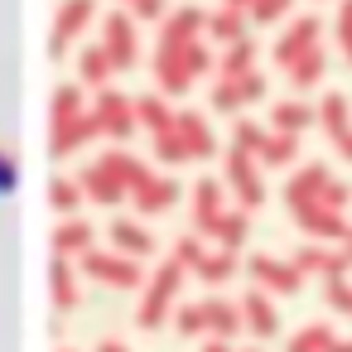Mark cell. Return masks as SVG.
Masks as SVG:
<instances>
[{
	"label": "cell",
	"mask_w": 352,
	"mask_h": 352,
	"mask_svg": "<svg viewBox=\"0 0 352 352\" xmlns=\"http://www.w3.org/2000/svg\"><path fill=\"white\" fill-rule=\"evenodd\" d=\"M78 275H87V280H97L102 289H121V294H140V285H145V265L140 261H131V256H116L111 246H92L82 261H78Z\"/></svg>",
	"instance_id": "cell-3"
},
{
	"label": "cell",
	"mask_w": 352,
	"mask_h": 352,
	"mask_svg": "<svg viewBox=\"0 0 352 352\" xmlns=\"http://www.w3.org/2000/svg\"><path fill=\"white\" fill-rule=\"evenodd\" d=\"M97 236H102V232H97L87 217H58V227H54V256H63V261H82L92 246H102Z\"/></svg>",
	"instance_id": "cell-22"
},
{
	"label": "cell",
	"mask_w": 352,
	"mask_h": 352,
	"mask_svg": "<svg viewBox=\"0 0 352 352\" xmlns=\"http://www.w3.org/2000/svg\"><path fill=\"white\" fill-rule=\"evenodd\" d=\"M333 338H338V328L328 318H314V323H304V328H294L285 338V352H328Z\"/></svg>",
	"instance_id": "cell-34"
},
{
	"label": "cell",
	"mask_w": 352,
	"mask_h": 352,
	"mask_svg": "<svg viewBox=\"0 0 352 352\" xmlns=\"http://www.w3.org/2000/svg\"><path fill=\"white\" fill-rule=\"evenodd\" d=\"M150 155H155L164 169H184V164H188V155H184V145H179V135H174V131L150 135Z\"/></svg>",
	"instance_id": "cell-43"
},
{
	"label": "cell",
	"mask_w": 352,
	"mask_h": 352,
	"mask_svg": "<svg viewBox=\"0 0 352 352\" xmlns=\"http://www.w3.org/2000/svg\"><path fill=\"white\" fill-rule=\"evenodd\" d=\"M102 236H107L102 246H111L116 256H131V261H140V265L155 256V232H150L135 212H131V217H126V212H111V222H107Z\"/></svg>",
	"instance_id": "cell-14"
},
{
	"label": "cell",
	"mask_w": 352,
	"mask_h": 352,
	"mask_svg": "<svg viewBox=\"0 0 352 352\" xmlns=\"http://www.w3.org/2000/svg\"><path fill=\"white\" fill-rule=\"evenodd\" d=\"M318 203H323V208H328V212H342V217H347V203H352V184H347V179H338V174H333V179H328V188H323V198H318Z\"/></svg>",
	"instance_id": "cell-47"
},
{
	"label": "cell",
	"mask_w": 352,
	"mask_h": 352,
	"mask_svg": "<svg viewBox=\"0 0 352 352\" xmlns=\"http://www.w3.org/2000/svg\"><path fill=\"white\" fill-rule=\"evenodd\" d=\"M256 164H261V169H294V164H299V135L265 131V145L256 150Z\"/></svg>",
	"instance_id": "cell-33"
},
{
	"label": "cell",
	"mask_w": 352,
	"mask_h": 352,
	"mask_svg": "<svg viewBox=\"0 0 352 352\" xmlns=\"http://www.w3.org/2000/svg\"><path fill=\"white\" fill-rule=\"evenodd\" d=\"M54 352H78V347H54Z\"/></svg>",
	"instance_id": "cell-58"
},
{
	"label": "cell",
	"mask_w": 352,
	"mask_h": 352,
	"mask_svg": "<svg viewBox=\"0 0 352 352\" xmlns=\"http://www.w3.org/2000/svg\"><path fill=\"white\" fill-rule=\"evenodd\" d=\"M126 15H131L135 25H164V15H169V0H131V6H126Z\"/></svg>",
	"instance_id": "cell-46"
},
{
	"label": "cell",
	"mask_w": 352,
	"mask_h": 352,
	"mask_svg": "<svg viewBox=\"0 0 352 352\" xmlns=\"http://www.w3.org/2000/svg\"><path fill=\"white\" fill-rule=\"evenodd\" d=\"M92 352H131V342H121V338H102Z\"/></svg>",
	"instance_id": "cell-51"
},
{
	"label": "cell",
	"mask_w": 352,
	"mask_h": 352,
	"mask_svg": "<svg viewBox=\"0 0 352 352\" xmlns=\"http://www.w3.org/2000/svg\"><path fill=\"white\" fill-rule=\"evenodd\" d=\"M198 352H236V342H217V338H208Z\"/></svg>",
	"instance_id": "cell-53"
},
{
	"label": "cell",
	"mask_w": 352,
	"mask_h": 352,
	"mask_svg": "<svg viewBox=\"0 0 352 352\" xmlns=\"http://www.w3.org/2000/svg\"><path fill=\"white\" fill-rule=\"evenodd\" d=\"M309 126H318V116H314V102H309V97H285V102H270V121H265V131H280V135H304Z\"/></svg>",
	"instance_id": "cell-24"
},
{
	"label": "cell",
	"mask_w": 352,
	"mask_h": 352,
	"mask_svg": "<svg viewBox=\"0 0 352 352\" xmlns=\"http://www.w3.org/2000/svg\"><path fill=\"white\" fill-rule=\"evenodd\" d=\"M236 304H241V333H251V342L280 338V299H270L265 289H246Z\"/></svg>",
	"instance_id": "cell-17"
},
{
	"label": "cell",
	"mask_w": 352,
	"mask_h": 352,
	"mask_svg": "<svg viewBox=\"0 0 352 352\" xmlns=\"http://www.w3.org/2000/svg\"><path fill=\"white\" fill-rule=\"evenodd\" d=\"M323 304L352 323V275H342V280H328V285H323Z\"/></svg>",
	"instance_id": "cell-44"
},
{
	"label": "cell",
	"mask_w": 352,
	"mask_h": 352,
	"mask_svg": "<svg viewBox=\"0 0 352 352\" xmlns=\"http://www.w3.org/2000/svg\"><path fill=\"white\" fill-rule=\"evenodd\" d=\"M318 39H323V20L309 10V15H294L289 25H285V34L275 39V49H270V63L275 68H294L309 49H318Z\"/></svg>",
	"instance_id": "cell-11"
},
{
	"label": "cell",
	"mask_w": 352,
	"mask_h": 352,
	"mask_svg": "<svg viewBox=\"0 0 352 352\" xmlns=\"http://www.w3.org/2000/svg\"><path fill=\"white\" fill-rule=\"evenodd\" d=\"M323 73H328V49L318 44V49H309L294 68H285V78H289V87H294V97H309L318 82H323Z\"/></svg>",
	"instance_id": "cell-31"
},
{
	"label": "cell",
	"mask_w": 352,
	"mask_h": 352,
	"mask_svg": "<svg viewBox=\"0 0 352 352\" xmlns=\"http://www.w3.org/2000/svg\"><path fill=\"white\" fill-rule=\"evenodd\" d=\"M111 58H107V49L102 44H82L78 49V82L82 87H92V92H102V87H111Z\"/></svg>",
	"instance_id": "cell-30"
},
{
	"label": "cell",
	"mask_w": 352,
	"mask_h": 352,
	"mask_svg": "<svg viewBox=\"0 0 352 352\" xmlns=\"http://www.w3.org/2000/svg\"><path fill=\"white\" fill-rule=\"evenodd\" d=\"M333 150H338V160H347V164H352V131H347V135H342Z\"/></svg>",
	"instance_id": "cell-52"
},
{
	"label": "cell",
	"mask_w": 352,
	"mask_h": 352,
	"mask_svg": "<svg viewBox=\"0 0 352 352\" xmlns=\"http://www.w3.org/2000/svg\"><path fill=\"white\" fill-rule=\"evenodd\" d=\"M328 352H352V333H347V338H342V333H338V338H333V347H328Z\"/></svg>",
	"instance_id": "cell-54"
},
{
	"label": "cell",
	"mask_w": 352,
	"mask_h": 352,
	"mask_svg": "<svg viewBox=\"0 0 352 352\" xmlns=\"http://www.w3.org/2000/svg\"><path fill=\"white\" fill-rule=\"evenodd\" d=\"M208 111L212 116H241L246 111V102H241V92H236V82H227V78H217L212 87H208Z\"/></svg>",
	"instance_id": "cell-38"
},
{
	"label": "cell",
	"mask_w": 352,
	"mask_h": 352,
	"mask_svg": "<svg viewBox=\"0 0 352 352\" xmlns=\"http://www.w3.org/2000/svg\"><path fill=\"white\" fill-rule=\"evenodd\" d=\"M121 6H131V0H121Z\"/></svg>",
	"instance_id": "cell-60"
},
{
	"label": "cell",
	"mask_w": 352,
	"mask_h": 352,
	"mask_svg": "<svg viewBox=\"0 0 352 352\" xmlns=\"http://www.w3.org/2000/svg\"><path fill=\"white\" fill-rule=\"evenodd\" d=\"M289 10H294V0H251L246 20H251V25H280Z\"/></svg>",
	"instance_id": "cell-45"
},
{
	"label": "cell",
	"mask_w": 352,
	"mask_h": 352,
	"mask_svg": "<svg viewBox=\"0 0 352 352\" xmlns=\"http://www.w3.org/2000/svg\"><path fill=\"white\" fill-rule=\"evenodd\" d=\"M184 49L188 44H155V58H150V73H155V92L160 97H169V102H179V97H188L193 92V78H188V68H184Z\"/></svg>",
	"instance_id": "cell-12"
},
{
	"label": "cell",
	"mask_w": 352,
	"mask_h": 352,
	"mask_svg": "<svg viewBox=\"0 0 352 352\" xmlns=\"http://www.w3.org/2000/svg\"><path fill=\"white\" fill-rule=\"evenodd\" d=\"M15 184H20L15 155H10V150H0V193H15Z\"/></svg>",
	"instance_id": "cell-50"
},
{
	"label": "cell",
	"mask_w": 352,
	"mask_h": 352,
	"mask_svg": "<svg viewBox=\"0 0 352 352\" xmlns=\"http://www.w3.org/2000/svg\"><path fill=\"white\" fill-rule=\"evenodd\" d=\"M232 150H241V155H256L261 145H265V121H251V116H232V140H227Z\"/></svg>",
	"instance_id": "cell-39"
},
{
	"label": "cell",
	"mask_w": 352,
	"mask_h": 352,
	"mask_svg": "<svg viewBox=\"0 0 352 352\" xmlns=\"http://www.w3.org/2000/svg\"><path fill=\"white\" fill-rule=\"evenodd\" d=\"M203 39H208V44L232 49V44H241V39H251V20H246L241 10L217 6V10H208V30H203Z\"/></svg>",
	"instance_id": "cell-27"
},
{
	"label": "cell",
	"mask_w": 352,
	"mask_h": 352,
	"mask_svg": "<svg viewBox=\"0 0 352 352\" xmlns=\"http://www.w3.org/2000/svg\"><path fill=\"white\" fill-rule=\"evenodd\" d=\"M92 20H97V0H58V15H54V39H49V58H58V63H63Z\"/></svg>",
	"instance_id": "cell-7"
},
{
	"label": "cell",
	"mask_w": 352,
	"mask_h": 352,
	"mask_svg": "<svg viewBox=\"0 0 352 352\" xmlns=\"http://www.w3.org/2000/svg\"><path fill=\"white\" fill-rule=\"evenodd\" d=\"M294 217V227L304 232V241H328V246H338L342 236H347V217L342 212H328L323 203H309V208H299V212H289Z\"/></svg>",
	"instance_id": "cell-20"
},
{
	"label": "cell",
	"mask_w": 352,
	"mask_h": 352,
	"mask_svg": "<svg viewBox=\"0 0 352 352\" xmlns=\"http://www.w3.org/2000/svg\"><path fill=\"white\" fill-rule=\"evenodd\" d=\"M184 68H188L193 82H198V78H212V73H217V54H212V44H208V39H193V44L184 49Z\"/></svg>",
	"instance_id": "cell-40"
},
{
	"label": "cell",
	"mask_w": 352,
	"mask_h": 352,
	"mask_svg": "<svg viewBox=\"0 0 352 352\" xmlns=\"http://www.w3.org/2000/svg\"><path fill=\"white\" fill-rule=\"evenodd\" d=\"M222 6H227V10H241V15H246V10H251V0H222Z\"/></svg>",
	"instance_id": "cell-56"
},
{
	"label": "cell",
	"mask_w": 352,
	"mask_h": 352,
	"mask_svg": "<svg viewBox=\"0 0 352 352\" xmlns=\"http://www.w3.org/2000/svg\"><path fill=\"white\" fill-rule=\"evenodd\" d=\"M92 121H97V140H111V145H126L140 126H135V97H126L121 87H102L92 102H87Z\"/></svg>",
	"instance_id": "cell-5"
},
{
	"label": "cell",
	"mask_w": 352,
	"mask_h": 352,
	"mask_svg": "<svg viewBox=\"0 0 352 352\" xmlns=\"http://www.w3.org/2000/svg\"><path fill=\"white\" fill-rule=\"evenodd\" d=\"M246 236H251V212H241V208H227L222 217H217V227H212V246L217 251H236L241 256V246H246Z\"/></svg>",
	"instance_id": "cell-32"
},
{
	"label": "cell",
	"mask_w": 352,
	"mask_h": 352,
	"mask_svg": "<svg viewBox=\"0 0 352 352\" xmlns=\"http://www.w3.org/2000/svg\"><path fill=\"white\" fill-rule=\"evenodd\" d=\"M236 352H265V347H261V342H246V347H236Z\"/></svg>",
	"instance_id": "cell-57"
},
{
	"label": "cell",
	"mask_w": 352,
	"mask_h": 352,
	"mask_svg": "<svg viewBox=\"0 0 352 352\" xmlns=\"http://www.w3.org/2000/svg\"><path fill=\"white\" fill-rule=\"evenodd\" d=\"M328 179H333V164H328V160H304V164H294V169H289V179H285V188H280L285 208H289V212H299V208L318 203V198H323V188H328Z\"/></svg>",
	"instance_id": "cell-13"
},
{
	"label": "cell",
	"mask_w": 352,
	"mask_h": 352,
	"mask_svg": "<svg viewBox=\"0 0 352 352\" xmlns=\"http://www.w3.org/2000/svg\"><path fill=\"white\" fill-rule=\"evenodd\" d=\"M97 164H102V169L126 188V193H135V188L150 179V160H140V155H135V150H126V145H107V150L97 155Z\"/></svg>",
	"instance_id": "cell-21"
},
{
	"label": "cell",
	"mask_w": 352,
	"mask_h": 352,
	"mask_svg": "<svg viewBox=\"0 0 352 352\" xmlns=\"http://www.w3.org/2000/svg\"><path fill=\"white\" fill-rule=\"evenodd\" d=\"M251 68H256V39H241V44H232V49L217 54V78H227V82L246 78Z\"/></svg>",
	"instance_id": "cell-35"
},
{
	"label": "cell",
	"mask_w": 352,
	"mask_h": 352,
	"mask_svg": "<svg viewBox=\"0 0 352 352\" xmlns=\"http://www.w3.org/2000/svg\"><path fill=\"white\" fill-rule=\"evenodd\" d=\"M169 323H174L179 338H188V342L198 338V342H203V304H198V299H179V309H174Z\"/></svg>",
	"instance_id": "cell-42"
},
{
	"label": "cell",
	"mask_w": 352,
	"mask_h": 352,
	"mask_svg": "<svg viewBox=\"0 0 352 352\" xmlns=\"http://www.w3.org/2000/svg\"><path fill=\"white\" fill-rule=\"evenodd\" d=\"M135 126H140L145 135L174 131V102L160 97V92H140V97H135Z\"/></svg>",
	"instance_id": "cell-29"
},
{
	"label": "cell",
	"mask_w": 352,
	"mask_h": 352,
	"mask_svg": "<svg viewBox=\"0 0 352 352\" xmlns=\"http://www.w3.org/2000/svg\"><path fill=\"white\" fill-rule=\"evenodd\" d=\"M203 30H208V10L203 6H174L164 15V25H160V39L164 44H193V39H203Z\"/></svg>",
	"instance_id": "cell-25"
},
{
	"label": "cell",
	"mask_w": 352,
	"mask_h": 352,
	"mask_svg": "<svg viewBox=\"0 0 352 352\" xmlns=\"http://www.w3.org/2000/svg\"><path fill=\"white\" fill-rule=\"evenodd\" d=\"M49 203H54V212L58 217H82V184L73 179V174H58L54 184H49Z\"/></svg>",
	"instance_id": "cell-36"
},
{
	"label": "cell",
	"mask_w": 352,
	"mask_h": 352,
	"mask_svg": "<svg viewBox=\"0 0 352 352\" xmlns=\"http://www.w3.org/2000/svg\"><path fill=\"white\" fill-rule=\"evenodd\" d=\"M333 39L342 44V54L352 49V0H338V15H333Z\"/></svg>",
	"instance_id": "cell-49"
},
{
	"label": "cell",
	"mask_w": 352,
	"mask_h": 352,
	"mask_svg": "<svg viewBox=\"0 0 352 352\" xmlns=\"http://www.w3.org/2000/svg\"><path fill=\"white\" fill-rule=\"evenodd\" d=\"M174 135H179V145H184V155H188V164H203V160H217V131H212V121L203 116V111H193V107H174Z\"/></svg>",
	"instance_id": "cell-9"
},
{
	"label": "cell",
	"mask_w": 352,
	"mask_h": 352,
	"mask_svg": "<svg viewBox=\"0 0 352 352\" xmlns=\"http://www.w3.org/2000/svg\"><path fill=\"white\" fill-rule=\"evenodd\" d=\"M289 265L309 280H342V275H352V265H347V256H342V246H328V241H299L294 251H289Z\"/></svg>",
	"instance_id": "cell-10"
},
{
	"label": "cell",
	"mask_w": 352,
	"mask_h": 352,
	"mask_svg": "<svg viewBox=\"0 0 352 352\" xmlns=\"http://www.w3.org/2000/svg\"><path fill=\"white\" fill-rule=\"evenodd\" d=\"M236 92H241V102H246V107H256V102H265L270 82H265V73H261V68H251L246 78H236Z\"/></svg>",
	"instance_id": "cell-48"
},
{
	"label": "cell",
	"mask_w": 352,
	"mask_h": 352,
	"mask_svg": "<svg viewBox=\"0 0 352 352\" xmlns=\"http://www.w3.org/2000/svg\"><path fill=\"white\" fill-rule=\"evenodd\" d=\"M314 116H318V131L338 145V140L352 131V102H347V92H338V87L323 92V97L314 102Z\"/></svg>",
	"instance_id": "cell-26"
},
{
	"label": "cell",
	"mask_w": 352,
	"mask_h": 352,
	"mask_svg": "<svg viewBox=\"0 0 352 352\" xmlns=\"http://www.w3.org/2000/svg\"><path fill=\"white\" fill-rule=\"evenodd\" d=\"M49 294H54V314H58V318H68V314L82 304L78 261H63V256H54V265H49Z\"/></svg>",
	"instance_id": "cell-23"
},
{
	"label": "cell",
	"mask_w": 352,
	"mask_h": 352,
	"mask_svg": "<svg viewBox=\"0 0 352 352\" xmlns=\"http://www.w3.org/2000/svg\"><path fill=\"white\" fill-rule=\"evenodd\" d=\"M217 164H222V169H217V179H222V188H227L232 208H241V212H261V208L270 203L265 169L256 164V155H241V150H232V145H227Z\"/></svg>",
	"instance_id": "cell-2"
},
{
	"label": "cell",
	"mask_w": 352,
	"mask_h": 352,
	"mask_svg": "<svg viewBox=\"0 0 352 352\" xmlns=\"http://www.w3.org/2000/svg\"><path fill=\"white\" fill-rule=\"evenodd\" d=\"M184 285H188V270L179 265V261H155V270L145 275V285H140V299H135V328L140 333H160L169 318H174V309H179V299H184Z\"/></svg>",
	"instance_id": "cell-1"
},
{
	"label": "cell",
	"mask_w": 352,
	"mask_h": 352,
	"mask_svg": "<svg viewBox=\"0 0 352 352\" xmlns=\"http://www.w3.org/2000/svg\"><path fill=\"white\" fill-rule=\"evenodd\" d=\"M179 198H184V184L174 174H155L150 169V179L131 193V208H135L140 222H150V217H164L169 208H179Z\"/></svg>",
	"instance_id": "cell-15"
},
{
	"label": "cell",
	"mask_w": 352,
	"mask_h": 352,
	"mask_svg": "<svg viewBox=\"0 0 352 352\" xmlns=\"http://www.w3.org/2000/svg\"><path fill=\"white\" fill-rule=\"evenodd\" d=\"M102 49L111 58V73H131L140 63V39H135V20L126 10L102 15Z\"/></svg>",
	"instance_id": "cell-8"
},
{
	"label": "cell",
	"mask_w": 352,
	"mask_h": 352,
	"mask_svg": "<svg viewBox=\"0 0 352 352\" xmlns=\"http://www.w3.org/2000/svg\"><path fill=\"white\" fill-rule=\"evenodd\" d=\"M241 275L251 280V289H265L270 299H294L304 289V275L289 265V256H270V251L241 256Z\"/></svg>",
	"instance_id": "cell-4"
},
{
	"label": "cell",
	"mask_w": 352,
	"mask_h": 352,
	"mask_svg": "<svg viewBox=\"0 0 352 352\" xmlns=\"http://www.w3.org/2000/svg\"><path fill=\"white\" fill-rule=\"evenodd\" d=\"M338 246H342V256H347V265H352V227H347V236H342Z\"/></svg>",
	"instance_id": "cell-55"
},
{
	"label": "cell",
	"mask_w": 352,
	"mask_h": 352,
	"mask_svg": "<svg viewBox=\"0 0 352 352\" xmlns=\"http://www.w3.org/2000/svg\"><path fill=\"white\" fill-rule=\"evenodd\" d=\"M236 275H241V256H236V251H217V246H212V251L198 261V270H193L188 280H198V285H208V289H222V285H232Z\"/></svg>",
	"instance_id": "cell-28"
},
{
	"label": "cell",
	"mask_w": 352,
	"mask_h": 352,
	"mask_svg": "<svg viewBox=\"0 0 352 352\" xmlns=\"http://www.w3.org/2000/svg\"><path fill=\"white\" fill-rule=\"evenodd\" d=\"M227 208H232V198H227V188H222L217 174L193 179V188H188V232L212 236V227H217V217H222Z\"/></svg>",
	"instance_id": "cell-6"
},
{
	"label": "cell",
	"mask_w": 352,
	"mask_h": 352,
	"mask_svg": "<svg viewBox=\"0 0 352 352\" xmlns=\"http://www.w3.org/2000/svg\"><path fill=\"white\" fill-rule=\"evenodd\" d=\"M49 111H54V116H78V111H87V87H82V82H58Z\"/></svg>",
	"instance_id": "cell-41"
},
{
	"label": "cell",
	"mask_w": 352,
	"mask_h": 352,
	"mask_svg": "<svg viewBox=\"0 0 352 352\" xmlns=\"http://www.w3.org/2000/svg\"><path fill=\"white\" fill-rule=\"evenodd\" d=\"M78 184H82V198L92 203V208H107V212H121V203H131V193L97 164V160H87V164H78V174H73Z\"/></svg>",
	"instance_id": "cell-18"
},
{
	"label": "cell",
	"mask_w": 352,
	"mask_h": 352,
	"mask_svg": "<svg viewBox=\"0 0 352 352\" xmlns=\"http://www.w3.org/2000/svg\"><path fill=\"white\" fill-rule=\"evenodd\" d=\"M198 304H203V342L208 338H217V342H236L241 338V304L232 294H208Z\"/></svg>",
	"instance_id": "cell-19"
},
{
	"label": "cell",
	"mask_w": 352,
	"mask_h": 352,
	"mask_svg": "<svg viewBox=\"0 0 352 352\" xmlns=\"http://www.w3.org/2000/svg\"><path fill=\"white\" fill-rule=\"evenodd\" d=\"M208 251H212V241H208V236H198V232H179V236H174V246H169V261H179V265L193 275V270H198V261H203Z\"/></svg>",
	"instance_id": "cell-37"
},
{
	"label": "cell",
	"mask_w": 352,
	"mask_h": 352,
	"mask_svg": "<svg viewBox=\"0 0 352 352\" xmlns=\"http://www.w3.org/2000/svg\"><path fill=\"white\" fill-rule=\"evenodd\" d=\"M92 140H97V121H92V111L54 116V126H49V155H54V160H73V155L87 150Z\"/></svg>",
	"instance_id": "cell-16"
},
{
	"label": "cell",
	"mask_w": 352,
	"mask_h": 352,
	"mask_svg": "<svg viewBox=\"0 0 352 352\" xmlns=\"http://www.w3.org/2000/svg\"><path fill=\"white\" fill-rule=\"evenodd\" d=\"M347 63H352V49H347Z\"/></svg>",
	"instance_id": "cell-59"
}]
</instances>
